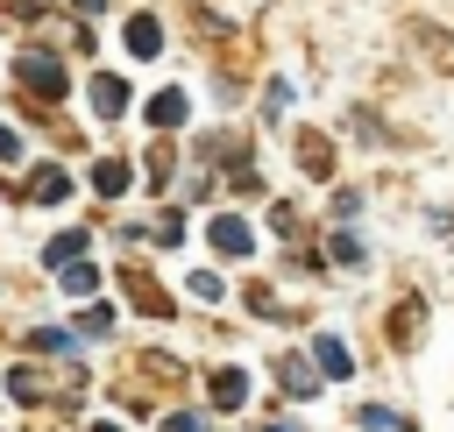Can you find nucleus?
Here are the masks:
<instances>
[{"mask_svg":"<svg viewBox=\"0 0 454 432\" xmlns=\"http://www.w3.org/2000/svg\"><path fill=\"white\" fill-rule=\"evenodd\" d=\"M28 191H35V205H64V198H71V177H64L57 163H43V170L28 177Z\"/></svg>","mask_w":454,"mask_h":432,"instance_id":"5","label":"nucleus"},{"mask_svg":"<svg viewBox=\"0 0 454 432\" xmlns=\"http://www.w3.org/2000/svg\"><path fill=\"white\" fill-rule=\"evenodd\" d=\"M206 241H213L220 255H248V248H255V234H248V220H234V212H220V220L206 227Z\"/></svg>","mask_w":454,"mask_h":432,"instance_id":"4","label":"nucleus"},{"mask_svg":"<svg viewBox=\"0 0 454 432\" xmlns=\"http://www.w3.org/2000/svg\"><path fill=\"white\" fill-rule=\"evenodd\" d=\"M277 382H284L291 397H312V390H319V375H312V361H298V354H291V361L277 368Z\"/></svg>","mask_w":454,"mask_h":432,"instance_id":"12","label":"nucleus"},{"mask_svg":"<svg viewBox=\"0 0 454 432\" xmlns=\"http://www.w3.org/2000/svg\"><path fill=\"white\" fill-rule=\"evenodd\" d=\"M192 297H206V305H220V276H213V269H192Z\"/></svg>","mask_w":454,"mask_h":432,"instance_id":"17","label":"nucleus"},{"mask_svg":"<svg viewBox=\"0 0 454 432\" xmlns=\"http://www.w3.org/2000/svg\"><path fill=\"white\" fill-rule=\"evenodd\" d=\"M92 113H99V120H121V113H128V78L99 71V78H92Z\"/></svg>","mask_w":454,"mask_h":432,"instance_id":"3","label":"nucleus"},{"mask_svg":"<svg viewBox=\"0 0 454 432\" xmlns=\"http://www.w3.org/2000/svg\"><path fill=\"white\" fill-rule=\"evenodd\" d=\"M312 361H319V375H326V382H348V375H355V354H348V340H340V333H319V340H312Z\"/></svg>","mask_w":454,"mask_h":432,"instance_id":"2","label":"nucleus"},{"mask_svg":"<svg viewBox=\"0 0 454 432\" xmlns=\"http://www.w3.org/2000/svg\"><path fill=\"white\" fill-rule=\"evenodd\" d=\"M213 404H220V411L248 404V375H241V368H213Z\"/></svg>","mask_w":454,"mask_h":432,"instance_id":"6","label":"nucleus"},{"mask_svg":"<svg viewBox=\"0 0 454 432\" xmlns=\"http://www.w3.org/2000/svg\"><path fill=\"white\" fill-rule=\"evenodd\" d=\"M92 191H99V198H121V191H128V163H114V156L92 163Z\"/></svg>","mask_w":454,"mask_h":432,"instance_id":"9","label":"nucleus"},{"mask_svg":"<svg viewBox=\"0 0 454 432\" xmlns=\"http://www.w3.org/2000/svg\"><path fill=\"white\" fill-rule=\"evenodd\" d=\"M333 262H348V269H355V262H369V255H362V241H355V234H333Z\"/></svg>","mask_w":454,"mask_h":432,"instance_id":"16","label":"nucleus"},{"mask_svg":"<svg viewBox=\"0 0 454 432\" xmlns=\"http://www.w3.org/2000/svg\"><path fill=\"white\" fill-rule=\"evenodd\" d=\"M92 432H121V425H92Z\"/></svg>","mask_w":454,"mask_h":432,"instance_id":"22","label":"nucleus"},{"mask_svg":"<svg viewBox=\"0 0 454 432\" xmlns=\"http://www.w3.org/2000/svg\"><path fill=\"white\" fill-rule=\"evenodd\" d=\"M262 432H298V425H262Z\"/></svg>","mask_w":454,"mask_h":432,"instance_id":"21","label":"nucleus"},{"mask_svg":"<svg viewBox=\"0 0 454 432\" xmlns=\"http://www.w3.org/2000/svg\"><path fill=\"white\" fill-rule=\"evenodd\" d=\"M57 276H64V290H71V297H92V290H99V269H92L85 255H78V262H64Z\"/></svg>","mask_w":454,"mask_h":432,"instance_id":"11","label":"nucleus"},{"mask_svg":"<svg viewBox=\"0 0 454 432\" xmlns=\"http://www.w3.org/2000/svg\"><path fill=\"white\" fill-rule=\"evenodd\" d=\"M163 432H206V418H199V411H170V418H163Z\"/></svg>","mask_w":454,"mask_h":432,"instance_id":"18","label":"nucleus"},{"mask_svg":"<svg viewBox=\"0 0 454 432\" xmlns=\"http://www.w3.org/2000/svg\"><path fill=\"white\" fill-rule=\"evenodd\" d=\"M78 333H92V340L114 333V305H85V312H78Z\"/></svg>","mask_w":454,"mask_h":432,"instance_id":"14","label":"nucleus"},{"mask_svg":"<svg viewBox=\"0 0 454 432\" xmlns=\"http://www.w3.org/2000/svg\"><path fill=\"white\" fill-rule=\"evenodd\" d=\"M355 425H362V432H411V418H397V411H383V404H362Z\"/></svg>","mask_w":454,"mask_h":432,"instance_id":"13","label":"nucleus"},{"mask_svg":"<svg viewBox=\"0 0 454 432\" xmlns=\"http://www.w3.org/2000/svg\"><path fill=\"white\" fill-rule=\"evenodd\" d=\"M14 71H21V85H28L35 99H64V64H57L50 50H21Z\"/></svg>","mask_w":454,"mask_h":432,"instance_id":"1","label":"nucleus"},{"mask_svg":"<svg viewBox=\"0 0 454 432\" xmlns=\"http://www.w3.org/2000/svg\"><path fill=\"white\" fill-rule=\"evenodd\" d=\"M128 50H135V57H156V50H163V28H156V14H135V21H128Z\"/></svg>","mask_w":454,"mask_h":432,"instance_id":"7","label":"nucleus"},{"mask_svg":"<svg viewBox=\"0 0 454 432\" xmlns=\"http://www.w3.org/2000/svg\"><path fill=\"white\" fill-rule=\"evenodd\" d=\"M7 390L28 404V397H43V375H35V368H14V375H7Z\"/></svg>","mask_w":454,"mask_h":432,"instance_id":"15","label":"nucleus"},{"mask_svg":"<svg viewBox=\"0 0 454 432\" xmlns=\"http://www.w3.org/2000/svg\"><path fill=\"white\" fill-rule=\"evenodd\" d=\"M71 7H78V14H99V7H106V0H71Z\"/></svg>","mask_w":454,"mask_h":432,"instance_id":"20","label":"nucleus"},{"mask_svg":"<svg viewBox=\"0 0 454 432\" xmlns=\"http://www.w3.org/2000/svg\"><path fill=\"white\" fill-rule=\"evenodd\" d=\"M184 113H192V99H184V92H177V85H170V92H156V99H149V120H156V127H177V120H184Z\"/></svg>","mask_w":454,"mask_h":432,"instance_id":"8","label":"nucleus"},{"mask_svg":"<svg viewBox=\"0 0 454 432\" xmlns=\"http://www.w3.org/2000/svg\"><path fill=\"white\" fill-rule=\"evenodd\" d=\"M14 149H21V142H14V127H0V163H14Z\"/></svg>","mask_w":454,"mask_h":432,"instance_id":"19","label":"nucleus"},{"mask_svg":"<svg viewBox=\"0 0 454 432\" xmlns=\"http://www.w3.org/2000/svg\"><path fill=\"white\" fill-rule=\"evenodd\" d=\"M85 248H92V241H85V234H78V227H71V234H57V241H50V248H43V262H50V269H64V262H78V255H85Z\"/></svg>","mask_w":454,"mask_h":432,"instance_id":"10","label":"nucleus"}]
</instances>
